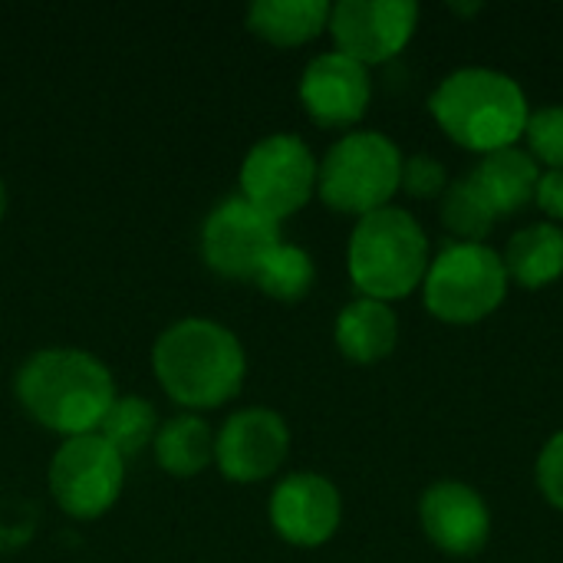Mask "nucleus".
I'll return each mask as SVG.
<instances>
[{"label": "nucleus", "mask_w": 563, "mask_h": 563, "mask_svg": "<svg viewBox=\"0 0 563 563\" xmlns=\"http://www.w3.org/2000/svg\"><path fill=\"white\" fill-rule=\"evenodd\" d=\"M16 399L43 429L76 439L99 429L115 402V383L92 353L53 346L33 353L16 369Z\"/></svg>", "instance_id": "1"}, {"label": "nucleus", "mask_w": 563, "mask_h": 563, "mask_svg": "<svg viewBox=\"0 0 563 563\" xmlns=\"http://www.w3.org/2000/svg\"><path fill=\"white\" fill-rule=\"evenodd\" d=\"M429 109L452 142L482 155L511 148L525 135L531 115L518 79L488 66H465L445 76L432 92Z\"/></svg>", "instance_id": "3"}, {"label": "nucleus", "mask_w": 563, "mask_h": 563, "mask_svg": "<svg viewBox=\"0 0 563 563\" xmlns=\"http://www.w3.org/2000/svg\"><path fill=\"white\" fill-rule=\"evenodd\" d=\"M313 280H317L313 257H310L303 247L284 244V241L274 244V247L267 251V257L261 261V267H257V274H254V284H257L267 297L287 300V303L307 297L310 287H313Z\"/></svg>", "instance_id": "21"}, {"label": "nucleus", "mask_w": 563, "mask_h": 563, "mask_svg": "<svg viewBox=\"0 0 563 563\" xmlns=\"http://www.w3.org/2000/svg\"><path fill=\"white\" fill-rule=\"evenodd\" d=\"M125 485V459L96 432L66 439L49 462L53 501L79 521L106 515Z\"/></svg>", "instance_id": "7"}, {"label": "nucleus", "mask_w": 563, "mask_h": 563, "mask_svg": "<svg viewBox=\"0 0 563 563\" xmlns=\"http://www.w3.org/2000/svg\"><path fill=\"white\" fill-rule=\"evenodd\" d=\"M528 145L531 158L551 165V172H563V106H548L528 115Z\"/></svg>", "instance_id": "23"}, {"label": "nucleus", "mask_w": 563, "mask_h": 563, "mask_svg": "<svg viewBox=\"0 0 563 563\" xmlns=\"http://www.w3.org/2000/svg\"><path fill=\"white\" fill-rule=\"evenodd\" d=\"M155 459L175 478H191L214 459V435L201 416H172L155 432Z\"/></svg>", "instance_id": "19"}, {"label": "nucleus", "mask_w": 563, "mask_h": 563, "mask_svg": "<svg viewBox=\"0 0 563 563\" xmlns=\"http://www.w3.org/2000/svg\"><path fill=\"white\" fill-rule=\"evenodd\" d=\"M346 267L363 297L383 303L399 300L426 280L429 238L409 211L386 205L356 221L350 234Z\"/></svg>", "instance_id": "4"}, {"label": "nucleus", "mask_w": 563, "mask_h": 563, "mask_svg": "<svg viewBox=\"0 0 563 563\" xmlns=\"http://www.w3.org/2000/svg\"><path fill=\"white\" fill-rule=\"evenodd\" d=\"M373 86H369V69L346 53H320L317 59L307 63L300 76V99L303 109L310 112L313 122L320 125H353L363 119L369 106Z\"/></svg>", "instance_id": "13"}, {"label": "nucleus", "mask_w": 563, "mask_h": 563, "mask_svg": "<svg viewBox=\"0 0 563 563\" xmlns=\"http://www.w3.org/2000/svg\"><path fill=\"white\" fill-rule=\"evenodd\" d=\"M158 432V416L155 406L142 396H115L109 412L102 416L96 435L106 439L122 459L139 455L148 442H155Z\"/></svg>", "instance_id": "20"}, {"label": "nucleus", "mask_w": 563, "mask_h": 563, "mask_svg": "<svg viewBox=\"0 0 563 563\" xmlns=\"http://www.w3.org/2000/svg\"><path fill=\"white\" fill-rule=\"evenodd\" d=\"M402 188L416 198H435L449 188L445 165L435 162L432 155L419 152L412 158H402Z\"/></svg>", "instance_id": "24"}, {"label": "nucleus", "mask_w": 563, "mask_h": 563, "mask_svg": "<svg viewBox=\"0 0 563 563\" xmlns=\"http://www.w3.org/2000/svg\"><path fill=\"white\" fill-rule=\"evenodd\" d=\"M419 7L412 0H340L330 7V33L336 49L373 66L386 63L412 40Z\"/></svg>", "instance_id": "10"}, {"label": "nucleus", "mask_w": 563, "mask_h": 563, "mask_svg": "<svg viewBox=\"0 0 563 563\" xmlns=\"http://www.w3.org/2000/svg\"><path fill=\"white\" fill-rule=\"evenodd\" d=\"M419 518L426 538L452 554V558H472L485 548L492 534V515L482 495L462 482H439L432 485L419 501Z\"/></svg>", "instance_id": "14"}, {"label": "nucleus", "mask_w": 563, "mask_h": 563, "mask_svg": "<svg viewBox=\"0 0 563 563\" xmlns=\"http://www.w3.org/2000/svg\"><path fill=\"white\" fill-rule=\"evenodd\" d=\"M501 261L508 280L531 290L548 287L563 274V231L558 224H531L508 241Z\"/></svg>", "instance_id": "17"}, {"label": "nucleus", "mask_w": 563, "mask_h": 563, "mask_svg": "<svg viewBox=\"0 0 563 563\" xmlns=\"http://www.w3.org/2000/svg\"><path fill=\"white\" fill-rule=\"evenodd\" d=\"M422 294L429 313L442 323H478L501 307L508 271L488 244L452 241L429 261Z\"/></svg>", "instance_id": "6"}, {"label": "nucleus", "mask_w": 563, "mask_h": 563, "mask_svg": "<svg viewBox=\"0 0 563 563\" xmlns=\"http://www.w3.org/2000/svg\"><path fill=\"white\" fill-rule=\"evenodd\" d=\"M152 369L175 402L188 409H214L238 396L247 356L224 323L185 317L155 340Z\"/></svg>", "instance_id": "2"}, {"label": "nucleus", "mask_w": 563, "mask_h": 563, "mask_svg": "<svg viewBox=\"0 0 563 563\" xmlns=\"http://www.w3.org/2000/svg\"><path fill=\"white\" fill-rule=\"evenodd\" d=\"M317 191V158L300 135L261 139L241 165V195L274 221L297 214Z\"/></svg>", "instance_id": "8"}, {"label": "nucleus", "mask_w": 563, "mask_h": 563, "mask_svg": "<svg viewBox=\"0 0 563 563\" xmlns=\"http://www.w3.org/2000/svg\"><path fill=\"white\" fill-rule=\"evenodd\" d=\"M402 185V152L383 132H350L317 165L320 198L346 214H369L389 205Z\"/></svg>", "instance_id": "5"}, {"label": "nucleus", "mask_w": 563, "mask_h": 563, "mask_svg": "<svg viewBox=\"0 0 563 563\" xmlns=\"http://www.w3.org/2000/svg\"><path fill=\"white\" fill-rule=\"evenodd\" d=\"M3 211H7V188H3V181H0V218H3Z\"/></svg>", "instance_id": "27"}, {"label": "nucleus", "mask_w": 563, "mask_h": 563, "mask_svg": "<svg viewBox=\"0 0 563 563\" xmlns=\"http://www.w3.org/2000/svg\"><path fill=\"white\" fill-rule=\"evenodd\" d=\"M534 201H538L554 221H563V172H548V175H541Z\"/></svg>", "instance_id": "26"}, {"label": "nucleus", "mask_w": 563, "mask_h": 563, "mask_svg": "<svg viewBox=\"0 0 563 563\" xmlns=\"http://www.w3.org/2000/svg\"><path fill=\"white\" fill-rule=\"evenodd\" d=\"M290 449V429L280 412L251 406L234 412L214 435V462L224 478L251 485L271 478Z\"/></svg>", "instance_id": "11"}, {"label": "nucleus", "mask_w": 563, "mask_h": 563, "mask_svg": "<svg viewBox=\"0 0 563 563\" xmlns=\"http://www.w3.org/2000/svg\"><path fill=\"white\" fill-rule=\"evenodd\" d=\"M327 23V0H254L247 10V26L277 46H300L313 40Z\"/></svg>", "instance_id": "18"}, {"label": "nucleus", "mask_w": 563, "mask_h": 563, "mask_svg": "<svg viewBox=\"0 0 563 563\" xmlns=\"http://www.w3.org/2000/svg\"><path fill=\"white\" fill-rule=\"evenodd\" d=\"M442 221L452 234H459L468 244H482V238H488L498 224L495 211L482 201L468 178H459L442 191Z\"/></svg>", "instance_id": "22"}, {"label": "nucleus", "mask_w": 563, "mask_h": 563, "mask_svg": "<svg viewBox=\"0 0 563 563\" xmlns=\"http://www.w3.org/2000/svg\"><path fill=\"white\" fill-rule=\"evenodd\" d=\"M274 244H280V221L251 205L244 195L218 201L201 224L205 264L231 280H254Z\"/></svg>", "instance_id": "9"}, {"label": "nucleus", "mask_w": 563, "mask_h": 563, "mask_svg": "<svg viewBox=\"0 0 563 563\" xmlns=\"http://www.w3.org/2000/svg\"><path fill=\"white\" fill-rule=\"evenodd\" d=\"M333 336H336V346L346 360L379 363L383 356L393 353L396 336H399V323H396V313L389 310V303L373 300V297H360L340 310Z\"/></svg>", "instance_id": "16"}, {"label": "nucleus", "mask_w": 563, "mask_h": 563, "mask_svg": "<svg viewBox=\"0 0 563 563\" xmlns=\"http://www.w3.org/2000/svg\"><path fill=\"white\" fill-rule=\"evenodd\" d=\"M538 488L544 492V498L563 511V432H558L538 459Z\"/></svg>", "instance_id": "25"}, {"label": "nucleus", "mask_w": 563, "mask_h": 563, "mask_svg": "<svg viewBox=\"0 0 563 563\" xmlns=\"http://www.w3.org/2000/svg\"><path fill=\"white\" fill-rule=\"evenodd\" d=\"M465 178L482 195V201L495 211V218H508L538 195L541 168L531 158V152H521L511 145V148L482 155V162Z\"/></svg>", "instance_id": "15"}, {"label": "nucleus", "mask_w": 563, "mask_h": 563, "mask_svg": "<svg viewBox=\"0 0 563 563\" xmlns=\"http://www.w3.org/2000/svg\"><path fill=\"white\" fill-rule=\"evenodd\" d=\"M340 518V492L317 472H294L271 495V525L287 544L320 548L336 534Z\"/></svg>", "instance_id": "12"}]
</instances>
